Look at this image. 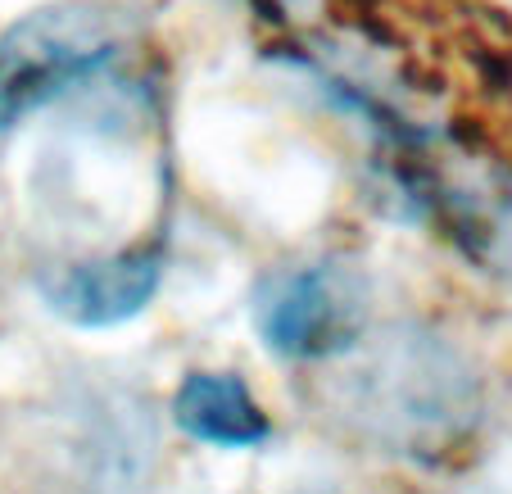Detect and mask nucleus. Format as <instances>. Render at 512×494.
Wrapping results in <instances>:
<instances>
[{
  "label": "nucleus",
  "instance_id": "obj_1",
  "mask_svg": "<svg viewBox=\"0 0 512 494\" xmlns=\"http://www.w3.org/2000/svg\"><path fill=\"white\" fill-rule=\"evenodd\" d=\"M114 50V19L87 5H55L14 23L0 37V159L32 109H46L87 82L114 59Z\"/></svg>",
  "mask_w": 512,
  "mask_h": 494
},
{
  "label": "nucleus",
  "instance_id": "obj_4",
  "mask_svg": "<svg viewBox=\"0 0 512 494\" xmlns=\"http://www.w3.org/2000/svg\"><path fill=\"white\" fill-rule=\"evenodd\" d=\"M173 422L213 449H259L272 436L268 413L232 372H191L173 395Z\"/></svg>",
  "mask_w": 512,
  "mask_h": 494
},
{
  "label": "nucleus",
  "instance_id": "obj_2",
  "mask_svg": "<svg viewBox=\"0 0 512 494\" xmlns=\"http://www.w3.org/2000/svg\"><path fill=\"white\" fill-rule=\"evenodd\" d=\"M363 281L336 263H309V268L281 272L259 291L254 318L259 336L281 359H336L363 336Z\"/></svg>",
  "mask_w": 512,
  "mask_h": 494
},
{
  "label": "nucleus",
  "instance_id": "obj_3",
  "mask_svg": "<svg viewBox=\"0 0 512 494\" xmlns=\"http://www.w3.org/2000/svg\"><path fill=\"white\" fill-rule=\"evenodd\" d=\"M164 263L155 250H123V254H105V259H82V263H64L50 268L41 277V300L55 318L73 322L87 331H105V327H123L132 322L145 304L155 300Z\"/></svg>",
  "mask_w": 512,
  "mask_h": 494
}]
</instances>
